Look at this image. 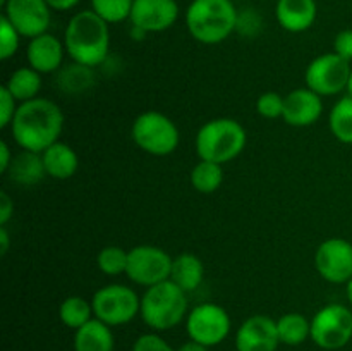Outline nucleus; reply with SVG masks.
Instances as JSON below:
<instances>
[{
    "mask_svg": "<svg viewBox=\"0 0 352 351\" xmlns=\"http://www.w3.org/2000/svg\"><path fill=\"white\" fill-rule=\"evenodd\" d=\"M188 313V292L182 291L170 279L146 288L144 295L141 296V319L157 332L177 327Z\"/></svg>",
    "mask_w": 352,
    "mask_h": 351,
    "instance_id": "20e7f679",
    "label": "nucleus"
},
{
    "mask_svg": "<svg viewBox=\"0 0 352 351\" xmlns=\"http://www.w3.org/2000/svg\"><path fill=\"white\" fill-rule=\"evenodd\" d=\"M17 100L10 95L6 86L0 88V127H9L17 110Z\"/></svg>",
    "mask_w": 352,
    "mask_h": 351,
    "instance_id": "72a5a7b5",
    "label": "nucleus"
},
{
    "mask_svg": "<svg viewBox=\"0 0 352 351\" xmlns=\"http://www.w3.org/2000/svg\"><path fill=\"white\" fill-rule=\"evenodd\" d=\"M79 2H81V0H47V3L50 6L52 10H60V12L74 9Z\"/></svg>",
    "mask_w": 352,
    "mask_h": 351,
    "instance_id": "4c0bfd02",
    "label": "nucleus"
},
{
    "mask_svg": "<svg viewBox=\"0 0 352 351\" xmlns=\"http://www.w3.org/2000/svg\"><path fill=\"white\" fill-rule=\"evenodd\" d=\"M64 45L72 62L95 69L109 57V23L93 10H81L69 21L64 33Z\"/></svg>",
    "mask_w": 352,
    "mask_h": 351,
    "instance_id": "f03ea898",
    "label": "nucleus"
},
{
    "mask_svg": "<svg viewBox=\"0 0 352 351\" xmlns=\"http://www.w3.org/2000/svg\"><path fill=\"white\" fill-rule=\"evenodd\" d=\"M277 330L282 344L299 346L311 337V320L298 312L285 313L277 320Z\"/></svg>",
    "mask_w": 352,
    "mask_h": 351,
    "instance_id": "b1692460",
    "label": "nucleus"
},
{
    "mask_svg": "<svg viewBox=\"0 0 352 351\" xmlns=\"http://www.w3.org/2000/svg\"><path fill=\"white\" fill-rule=\"evenodd\" d=\"M237 21L232 0H192L186 10V28L203 45L226 41L237 30Z\"/></svg>",
    "mask_w": 352,
    "mask_h": 351,
    "instance_id": "7ed1b4c3",
    "label": "nucleus"
},
{
    "mask_svg": "<svg viewBox=\"0 0 352 351\" xmlns=\"http://www.w3.org/2000/svg\"><path fill=\"white\" fill-rule=\"evenodd\" d=\"M333 52L347 62H352V30H342L337 33L333 40Z\"/></svg>",
    "mask_w": 352,
    "mask_h": 351,
    "instance_id": "f704fd0d",
    "label": "nucleus"
},
{
    "mask_svg": "<svg viewBox=\"0 0 352 351\" xmlns=\"http://www.w3.org/2000/svg\"><path fill=\"white\" fill-rule=\"evenodd\" d=\"M10 246V237L9 231L6 226H0V255H6Z\"/></svg>",
    "mask_w": 352,
    "mask_h": 351,
    "instance_id": "58836bf2",
    "label": "nucleus"
},
{
    "mask_svg": "<svg viewBox=\"0 0 352 351\" xmlns=\"http://www.w3.org/2000/svg\"><path fill=\"white\" fill-rule=\"evenodd\" d=\"M346 295H347V299H349V303L352 305V277L349 279V282L346 284Z\"/></svg>",
    "mask_w": 352,
    "mask_h": 351,
    "instance_id": "a19ab883",
    "label": "nucleus"
},
{
    "mask_svg": "<svg viewBox=\"0 0 352 351\" xmlns=\"http://www.w3.org/2000/svg\"><path fill=\"white\" fill-rule=\"evenodd\" d=\"M278 344L277 320L261 313L248 317L236 332L237 351H277Z\"/></svg>",
    "mask_w": 352,
    "mask_h": 351,
    "instance_id": "2eb2a0df",
    "label": "nucleus"
},
{
    "mask_svg": "<svg viewBox=\"0 0 352 351\" xmlns=\"http://www.w3.org/2000/svg\"><path fill=\"white\" fill-rule=\"evenodd\" d=\"M179 3L175 0H134L131 24L144 33H160L175 24Z\"/></svg>",
    "mask_w": 352,
    "mask_h": 351,
    "instance_id": "4468645a",
    "label": "nucleus"
},
{
    "mask_svg": "<svg viewBox=\"0 0 352 351\" xmlns=\"http://www.w3.org/2000/svg\"><path fill=\"white\" fill-rule=\"evenodd\" d=\"M43 81H41V74L34 71L31 65H24V67L16 69L12 74L9 76L6 86L10 92V95L17 100L19 103L28 102L40 96V89Z\"/></svg>",
    "mask_w": 352,
    "mask_h": 351,
    "instance_id": "5701e85b",
    "label": "nucleus"
},
{
    "mask_svg": "<svg viewBox=\"0 0 352 351\" xmlns=\"http://www.w3.org/2000/svg\"><path fill=\"white\" fill-rule=\"evenodd\" d=\"M6 3H7V0H0V6H2V7L6 6Z\"/></svg>",
    "mask_w": 352,
    "mask_h": 351,
    "instance_id": "37998d69",
    "label": "nucleus"
},
{
    "mask_svg": "<svg viewBox=\"0 0 352 351\" xmlns=\"http://www.w3.org/2000/svg\"><path fill=\"white\" fill-rule=\"evenodd\" d=\"M256 112L258 116L265 119H278L284 116V96L278 95L277 92H265L263 95L258 96L256 100Z\"/></svg>",
    "mask_w": 352,
    "mask_h": 351,
    "instance_id": "2f4dec72",
    "label": "nucleus"
},
{
    "mask_svg": "<svg viewBox=\"0 0 352 351\" xmlns=\"http://www.w3.org/2000/svg\"><path fill=\"white\" fill-rule=\"evenodd\" d=\"M112 327L91 319L74 334V351H113Z\"/></svg>",
    "mask_w": 352,
    "mask_h": 351,
    "instance_id": "4be33fe9",
    "label": "nucleus"
},
{
    "mask_svg": "<svg viewBox=\"0 0 352 351\" xmlns=\"http://www.w3.org/2000/svg\"><path fill=\"white\" fill-rule=\"evenodd\" d=\"M64 54H67L64 41H60L54 34L43 33L40 36L31 38L28 43V65H31L40 74H52L62 67Z\"/></svg>",
    "mask_w": 352,
    "mask_h": 351,
    "instance_id": "f3484780",
    "label": "nucleus"
},
{
    "mask_svg": "<svg viewBox=\"0 0 352 351\" xmlns=\"http://www.w3.org/2000/svg\"><path fill=\"white\" fill-rule=\"evenodd\" d=\"M50 10L47 0H7L3 6V16L19 31L21 36L31 40L48 33Z\"/></svg>",
    "mask_w": 352,
    "mask_h": 351,
    "instance_id": "ddd939ff",
    "label": "nucleus"
},
{
    "mask_svg": "<svg viewBox=\"0 0 352 351\" xmlns=\"http://www.w3.org/2000/svg\"><path fill=\"white\" fill-rule=\"evenodd\" d=\"M315 0H277L275 16L278 24L289 33H302L316 21Z\"/></svg>",
    "mask_w": 352,
    "mask_h": 351,
    "instance_id": "a211bd4d",
    "label": "nucleus"
},
{
    "mask_svg": "<svg viewBox=\"0 0 352 351\" xmlns=\"http://www.w3.org/2000/svg\"><path fill=\"white\" fill-rule=\"evenodd\" d=\"M41 157H43L47 178L57 179V181H65V179H71L78 172V153H76L71 145L64 143V141H57L52 147H48L41 153Z\"/></svg>",
    "mask_w": 352,
    "mask_h": 351,
    "instance_id": "6ab92c4d",
    "label": "nucleus"
},
{
    "mask_svg": "<svg viewBox=\"0 0 352 351\" xmlns=\"http://www.w3.org/2000/svg\"><path fill=\"white\" fill-rule=\"evenodd\" d=\"M177 351H208V346H205V344L198 343V341H186L184 344H182L181 348H179Z\"/></svg>",
    "mask_w": 352,
    "mask_h": 351,
    "instance_id": "ea45409f",
    "label": "nucleus"
},
{
    "mask_svg": "<svg viewBox=\"0 0 352 351\" xmlns=\"http://www.w3.org/2000/svg\"><path fill=\"white\" fill-rule=\"evenodd\" d=\"M127 260H129V251L117 246V244H109V246L102 248L98 257H96L98 268L110 277L126 274Z\"/></svg>",
    "mask_w": 352,
    "mask_h": 351,
    "instance_id": "c85d7f7f",
    "label": "nucleus"
},
{
    "mask_svg": "<svg viewBox=\"0 0 352 351\" xmlns=\"http://www.w3.org/2000/svg\"><path fill=\"white\" fill-rule=\"evenodd\" d=\"M347 95L352 96V71H351V79H349V86H347Z\"/></svg>",
    "mask_w": 352,
    "mask_h": 351,
    "instance_id": "79ce46f5",
    "label": "nucleus"
},
{
    "mask_svg": "<svg viewBox=\"0 0 352 351\" xmlns=\"http://www.w3.org/2000/svg\"><path fill=\"white\" fill-rule=\"evenodd\" d=\"M95 319L110 327L126 326L140 315L141 296L124 284H107L91 298Z\"/></svg>",
    "mask_w": 352,
    "mask_h": 351,
    "instance_id": "0eeeda50",
    "label": "nucleus"
},
{
    "mask_svg": "<svg viewBox=\"0 0 352 351\" xmlns=\"http://www.w3.org/2000/svg\"><path fill=\"white\" fill-rule=\"evenodd\" d=\"M14 215V200L7 191L0 193V226H7Z\"/></svg>",
    "mask_w": 352,
    "mask_h": 351,
    "instance_id": "c9c22d12",
    "label": "nucleus"
},
{
    "mask_svg": "<svg viewBox=\"0 0 352 351\" xmlns=\"http://www.w3.org/2000/svg\"><path fill=\"white\" fill-rule=\"evenodd\" d=\"M57 83L64 93H81L93 85V67L72 62L69 67L58 69Z\"/></svg>",
    "mask_w": 352,
    "mask_h": 351,
    "instance_id": "cd10ccee",
    "label": "nucleus"
},
{
    "mask_svg": "<svg viewBox=\"0 0 352 351\" xmlns=\"http://www.w3.org/2000/svg\"><path fill=\"white\" fill-rule=\"evenodd\" d=\"M329 126L336 140L344 145H352V96L346 95L332 107Z\"/></svg>",
    "mask_w": 352,
    "mask_h": 351,
    "instance_id": "a878e982",
    "label": "nucleus"
},
{
    "mask_svg": "<svg viewBox=\"0 0 352 351\" xmlns=\"http://www.w3.org/2000/svg\"><path fill=\"white\" fill-rule=\"evenodd\" d=\"M58 319L65 327L78 330L79 327L95 319L91 301L82 296H69L58 306Z\"/></svg>",
    "mask_w": 352,
    "mask_h": 351,
    "instance_id": "393cba45",
    "label": "nucleus"
},
{
    "mask_svg": "<svg viewBox=\"0 0 352 351\" xmlns=\"http://www.w3.org/2000/svg\"><path fill=\"white\" fill-rule=\"evenodd\" d=\"M352 65L336 52L322 54L313 58L305 72L306 86L320 96H333L347 89Z\"/></svg>",
    "mask_w": 352,
    "mask_h": 351,
    "instance_id": "1a4fd4ad",
    "label": "nucleus"
},
{
    "mask_svg": "<svg viewBox=\"0 0 352 351\" xmlns=\"http://www.w3.org/2000/svg\"><path fill=\"white\" fill-rule=\"evenodd\" d=\"M223 169L220 164L208 160H199L191 171L192 188L203 195H212L222 186Z\"/></svg>",
    "mask_w": 352,
    "mask_h": 351,
    "instance_id": "bb28decb",
    "label": "nucleus"
},
{
    "mask_svg": "<svg viewBox=\"0 0 352 351\" xmlns=\"http://www.w3.org/2000/svg\"><path fill=\"white\" fill-rule=\"evenodd\" d=\"M170 255L155 244H138L129 250L126 275L138 286L151 288L167 281L172 268Z\"/></svg>",
    "mask_w": 352,
    "mask_h": 351,
    "instance_id": "9b49d317",
    "label": "nucleus"
},
{
    "mask_svg": "<svg viewBox=\"0 0 352 351\" xmlns=\"http://www.w3.org/2000/svg\"><path fill=\"white\" fill-rule=\"evenodd\" d=\"M9 127L21 150L43 153L48 147L60 141L64 112L54 100L38 96L19 103Z\"/></svg>",
    "mask_w": 352,
    "mask_h": 351,
    "instance_id": "f257e3e1",
    "label": "nucleus"
},
{
    "mask_svg": "<svg viewBox=\"0 0 352 351\" xmlns=\"http://www.w3.org/2000/svg\"><path fill=\"white\" fill-rule=\"evenodd\" d=\"M311 341L322 350H340L352 341V312L342 303H330L311 319Z\"/></svg>",
    "mask_w": 352,
    "mask_h": 351,
    "instance_id": "6e6552de",
    "label": "nucleus"
},
{
    "mask_svg": "<svg viewBox=\"0 0 352 351\" xmlns=\"http://www.w3.org/2000/svg\"><path fill=\"white\" fill-rule=\"evenodd\" d=\"M7 174H9L10 181H14L19 186L38 184L41 179L47 178L43 157L38 151L21 150L19 153L14 155V160Z\"/></svg>",
    "mask_w": 352,
    "mask_h": 351,
    "instance_id": "412c9836",
    "label": "nucleus"
},
{
    "mask_svg": "<svg viewBox=\"0 0 352 351\" xmlns=\"http://www.w3.org/2000/svg\"><path fill=\"white\" fill-rule=\"evenodd\" d=\"M168 279L177 284L182 291H196L205 279V264L198 255L186 251V253L172 258L170 277Z\"/></svg>",
    "mask_w": 352,
    "mask_h": 351,
    "instance_id": "aec40b11",
    "label": "nucleus"
},
{
    "mask_svg": "<svg viewBox=\"0 0 352 351\" xmlns=\"http://www.w3.org/2000/svg\"><path fill=\"white\" fill-rule=\"evenodd\" d=\"M186 330L189 339L212 348L223 343L230 334V317L223 306L217 303H199L189 310L186 317Z\"/></svg>",
    "mask_w": 352,
    "mask_h": 351,
    "instance_id": "9d476101",
    "label": "nucleus"
},
{
    "mask_svg": "<svg viewBox=\"0 0 352 351\" xmlns=\"http://www.w3.org/2000/svg\"><path fill=\"white\" fill-rule=\"evenodd\" d=\"M248 141L243 124L230 117H217L199 127L196 134V153L199 160L227 164L239 157Z\"/></svg>",
    "mask_w": 352,
    "mask_h": 351,
    "instance_id": "39448f33",
    "label": "nucleus"
},
{
    "mask_svg": "<svg viewBox=\"0 0 352 351\" xmlns=\"http://www.w3.org/2000/svg\"><path fill=\"white\" fill-rule=\"evenodd\" d=\"M134 0H91V10L105 23L117 24L129 19Z\"/></svg>",
    "mask_w": 352,
    "mask_h": 351,
    "instance_id": "c756f323",
    "label": "nucleus"
},
{
    "mask_svg": "<svg viewBox=\"0 0 352 351\" xmlns=\"http://www.w3.org/2000/svg\"><path fill=\"white\" fill-rule=\"evenodd\" d=\"M21 38L23 36L19 34V31L2 14L0 17V58L2 61H9L10 57L16 55V52L19 50Z\"/></svg>",
    "mask_w": 352,
    "mask_h": 351,
    "instance_id": "7c9ffc66",
    "label": "nucleus"
},
{
    "mask_svg": "<svg viewBox=\"0 0 352 351\" xmlns=\"http://www.w3.org/2000/svg\"><path fill=\"white\" fill-rule=\"evenodd\" d=\"M12 160L14 155L12 151H10L9 143H7V141H0V172H2V174H7Z\"/></svg>",
    "mask_w": 352,
    "mask_h": 351,
    "instance_id": "e433bc0d",
    "label": "nucleus"
},
{
    "mask_svg": "<svg viewBox=\"0 0 352 351\" xmlns=\"http://www.w3.org/2000/svg\"><path fill=\"white\" fill-rule=\"evenodd\" d=\"M133 351H177L158 334H143L133 344Z\"/></svg>",
    "mask_w": 352,
    "mask_h": 351,
    "instance_id": "473e14b6",
    "label": "nucleus"
},
{
    "mask_svg": "<svg viewBox=\"0 0 352 351\" xmlns=\"http://www.w3.org/2000/svg\"><path fill=\"white\" fill-rule=\"evenodd\" d=\"M323 96L309 89L296 88L284 96V119L285 124L294 127H308L318 123L323 114Z\"/></svg>",
    "mask_w": 352,
    "mask_h": 351,
    "instance_id": "dca6fc26",
    "label": "nucleus"
},
{
    "mask_svg": "<svg viewBox=\"0 0 352 351\" xmlns=\"http://www.w3.org/2000/svg\"><path fill=\"white\" fill-rule=\"evenodd\" d=\"M131 138L138 148L153 157H167L181 143L179 127L170 117L158 110L140 114L131 126Z\"/></svg>",
    "mask_w": 352,
    "mask_h": 351,
    "instance_id": "423d86ee",
    "label": "nucleus"
},
{
    "mask_svg": "<svg viewBox=\"0 0 352 351\" xmlns=\"http://www.w3.org/2000/svg\"><path fill=\"white\" fill-rule=\"evenodd\" d=\"M316 272L332 284H347L352 277V243L344 237H329L315 253Z\"/></svg>",
    "mask_w": 352,
    "mask_h": 351,
    "instance_id": "f8f14e48",
    "label": "nucleus"
}]
</instances>
